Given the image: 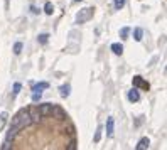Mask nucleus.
Returning <instances> with one entry per match:
<instances>
[{
    "label": "nucleus",
    "instance_id": "4",
    "mask_svg": "<svg viewBox=\"0 0 167 150\" xmlns=\"http://www.w3.org/2000/svg\"><path fill=\"white\" fill-rule=\"evenodd\" d=\"M39 113H41V116L51 115L52 113V105H51V103H44V105H41L39 106Z\"/></svg>",
    "mask_w": 167,
    "mask_h": 150
},
{
    "label": "nucleus",
    "instance_id": "3",
    "mask_svg": "<svg viewBox=\"0 0 167 150\" xmlns=\"http://www.w3.org/2000/svg\"><path fill=\"white\" fill-rule=\"evenodd\" d=\"M133 86L135 88H142V90H149V83H145L144 80H142V76H135L133 78Z\"/></svg>",
    "mask_w": 167,
    "mask_h": 150
},
{
    "label": "nucleus",
    "instance_id": "5",
    "mask_svg": "<svg viewBox=\"0 0 167 150\" xmlns=\"http://www.w3.org/2000/svg\"><path fill=\"white\" fill-rule=\"evenodd\" d=\"M29 116H31V120H32V122H39V120H41L39 106H36V108H31V110H29Z\"/></svg>",
    "mask_w": 167,
    "mask_h": 150
},
{
    "label": "nucleus",
    "instance_id": "15",
    "mask_svg": "<svg viewBox=\"0 0 167 150\" xmlns=\"http://www.w3.org/2000/svg\"><path fill=\"white\" fill-rule=\"evenodd\" d=\"M52 113H56L57 116H59V120H62V118H64V115H62L61 108H57V106H52Z\"/></svg>",
    "mask_w": 167,
    "mask_h": 150
},
{
    "label": "nucleus",
    "instance_id": "16",
    "mask_svg": "<svg viewBox=\"0 0 167 150\" xmlns=\"http://www.w3.org/2000/svg\"><path fill=\"white\" fill-rule=\"evenodd\" d=\"M5 122H7V113L3 111V113L0 115V130L3 128V125H5Z\"/></svg>",
    "mask_w": 167,
    "mask_h": 150
},
{
    "label": "nucleus",
    "instance_id": "13",
    "mask_svg": "<svg viewBox=\"0 0 167 150\" xmlns=\"http://www.w3.org/2000/svg\"><path fill=\"white\" fill-rule=\"evenodd\" d=\"M44 12H46L47 15H52V12H54V5H52L51 2H47V3L44 5Z\"/></svg>",
    "mask_w": 167,
    "mask_h": 150
},
{
    "label": "nucleus",
    "instance_id": "1",
    "mask_svg": "<svg viewBox=\"0 0 167 150\" xmlns=\"http://www.w3.org/2000/svg\"><path fill=\"white\" fill-rule=\"evenodd\" d=\"M91 17H93V9H91V7H85V9L79 10L76 20H78V24H85L86 20H90Z\"/></svg>",
    "mask_w": 167,
    "mask_h": 150
},
{
    "label": "nucleus",
    "instance_id": "14",
    "mask_svg": "<svg viewBox=\"0 0 167 150\" xmlns=\"http://www.w3.org/2000/svg\"><path fill=\"white\" fill-rule=\"evenodd\" d=\"M49 88L47 83H39V85H34V88H32V91H41V90H46Z\"/></svg>",
    "mask_w": 167,
    "mask_h": 150
},
{
    "label": "nucleus",
    "instance_id": "18",
    "mask_svg": "<svg viewBox=\"0 0 167 150\" xmlns=\"http://www.w3.org/2000/svg\"><path fill=\"white\" fill-rule=\"evenodd\" d=\"M128 32H130V29H128V27H123L122 31H120V36H122V39H127Z\"/></svg>",
    "mask_w": 167,
    "mask_h": 150
},
{
    "label": "nucleus",
    "instance_id": "22",
    "mask_svg": "<svg viewBox=\"0 0 167 150\" xmlns=\"http://www.w3.org/2000/svg\"><path fill=\"white\" fill-rule=\"evenodd\" d=\"M100 138H101V127H98L96 133H95V142H100Z\"/></svg>",
    "mask_w": 167,
    "mask_h": 150
},
{
    "label": "nucleus",
    "instance_id": "9",
    "mask_svg": "<svg viewBox=\"0 0 167 150\" xmlns=\"http://www.w3.org/2000/svg\"><path fill=\"white\" fill-rule=\"evenodd\" d=\"M19 130L20 128H17V127H10V130H9V133H7V140H14L15 137H17V133H19Z\"/></svg>",
    "mask_w": 167,
    "mask_h": 150
},
{
    "label": "nucleus",
    "instance_id": "2",
    "mask_svg": "<svg viewBox=\"0 0 167 150\" xmlns=\"http://www.w3.org/2000/svg\"><path fill=\"white\" fill-rule=\"evenodd\" d=\"M17 116H19V120H20V125H22V128H24V127H29V125L32 123L31 116H29V110H20L19 113H17Z\"/></svg>",
    "mask_w": 167,
    "mask_h": 150
},
{
    "label": "nucleus",
    "instance_id": "10",
    "mask_svg": "<svg viewBox=\"0 0 167 150\" xmlns=\"http://www.w3.org/2000/svg\"><path fill=\"white\" fill-rule=\"evenodd\" d=\"M111 51H113L116 56H120V54L123 52V46L118 44V42H115V44H111Z\"/></svg>",
    "mask_w": 167,
    "mask_h": 150
},
{
    "label": "nucleus",
    "instance_id": "20",
    "mask_svg": "<svg viewBox=\"0 0 167 150\" xmlns=\"http://www.w3.org/2000/svg\"><path fill=\"white\" fill-rule=\"evenodd\" d=\"M14 52H15V54H20V52H22V44H20V42H15V46H14Z\"/></svg>",
    "mask_w": 167,
    "mask_h": 150
},
{
    "label": "nucleus",
    "instance_id": "12",
    "mask_svg": "<svg viewBox=\"0 0 167 150\" xmlns=\"http://www.w3.org/2000/svg\"><path fill=\"white\" fill-rule=\"evenodd\" d=\"M142 34H144V31H142L140 27H137L135 31H133V39H135L137 42H140V41H142Z\"/></svg>",
    "mask_w": 167,
    "mask_h": 150
},
{
    "label": "nucleus",
    "instance_id": "21",
    "mask_svg": "<svg viewBox=\"0 0 167 150\" xmlns=\"http://www.w3.org/2000/svg\"><path fill=\"white\" fill-rule=\"evenodd\" d=\"M41 99V91H34V94H32V101H39Z\"/></svg>",
    "mask_w": 167,
    "mask_h": 150
},
{
    "label": "nucleus",
    "instance_id": "11",
    "mask_svg": "<svg viewBox=\"0 0 167 150\" xmlns=\"http://www.w3.org/2000/svg\"><path fill=\"white\" fill-rule=\"evenodd\" d=\"M69 91H71V86L69 85H64V86H61V88H59V93H61L62 98L69 96Z\"/></svg>",
    "mask_w": 167,
    "mask_h": 150
},
{
    "label": "nucleus",
    "instance_id": "23",
    "mask_svg": "<svg viewBox=\"0 0 167 150\" xmlns=\"http://www.w3.org/2000/svg\"><path fill=\"white\" fill-rule=\"evenodd\" d=\"M20 88H22V86L19 85V83H15L14 85V94H19V91H20Z\"/></svg>",
    "mask_w": 167,
    "mask_h": 150
},
{
    "label": "nucleus",
    "instance_id": "6",
    "mask_svg": "<svg viewBox=\"0 0 167 150\" xmlns=\"http://www.w3.org/2000/svg\"><path fill=\"white\" fill-rule=\"evenodd\" d=\"M113 125H115V120L110 116V118L106 120V135L108 137H113Z\"/></svg>",
    "mask_w": 167,
    "mask_h": 150
},
{
    "label": "nucleus",
    "instance_id": "25",
    "mask_svg": "<svg viewBox=\"0 0 167 150\" xmlns=\"http://www.w3.org/2000/svg\"><path fill=\"white\" fill-rule=\"evenodd\" d=\"M68 148H69V150H74V148H76V143H74V142H71V145H69Z\"/></svg>",
    "mask_w": 167,
    "mask_h": 150
},
{
    "label": "nucleus",
    "instance_id": "24",
    "mask_svg": "<svg viewBox=\"0 0 167 150\" xmlns=\"http://www.w3.org/2000/svg\"><path fill=\"white\" fill-rule=\"evenodd\" d=\"M2 148H3V150L10 148V140H5V143H3V145H2Z\"/></svg>",
    "mask_w": 167,
    "mask_h": 150
},
{
    "label": "nucleus",
    "instance_id": "26",
    "mask_svg": "<svg viewBox=\"0 0 167 150\" xmlns=\"http://www.w3.org/2000/svg\"><path fill=\"white\" fill-rule=\"evenodd\" d=\"M76 2H81V0H76Z\"/></svg>",
    "mask_w": 167,
    "mask_h": 150
},
{
    "label": "nucleus",
    "instance_id": "19",
    "mask_svg": "<svg viewBox=\"0 0 167 150\" xmlns=\"http://www.w3.org/2000/svg\"><path fill=\"white\" fill-rule=\"evenodd\" d=\"M47 39H49V34H41L39 36V42L41 44H46V42H47Z\"/></svg>",
    "mask_w": 167,
    "mask_h": 150
},
{
    "label": "nucleus",
    "instance_id": "17",
    "mask_svg": "<svg viewBox=\"0 0 167 150\" xmlns=\"http://www.w3.org/2000/svg\"><path fill=\"white\" fill-rule=\"evenodd\" d=\"M123 7H125V0H115V9L116 10L123 9Z\"/></svg>",
    "mask_w": 167,
    "mask_h": 150
},
{
    "label": "nucleus",
    "instance_id": "8",
    "mask_svg": "<svg viewBox=\"0 0 167 150\" xmlns=\"http://www.w3.org/2000/svg\"><path fill=\"white\" fill-rule=\"evenodd\" d=\"M149 145H150V140L147 137H144V138L137 143V150H145V148H149Z\"/></svg>",
    "mask_w": 167,
    "mask_h": 150
},
{
    "label": "nucleus",
    "instance_id": "7",
    "mask_svg": "<svg viewBox=\"0 0 167 150\" xmlns=\"http://www.w3.org/2000/svg\"><path fill=\"white\" fill-rule=\"evenodd\" d=\"M128 99H130L132 103H137V101H139V99H140V94H139V91H137L135 88L128 91Z\"/></svg>",
    "mask_w": 167,
    "mask_h": 150
}]
</instances>
